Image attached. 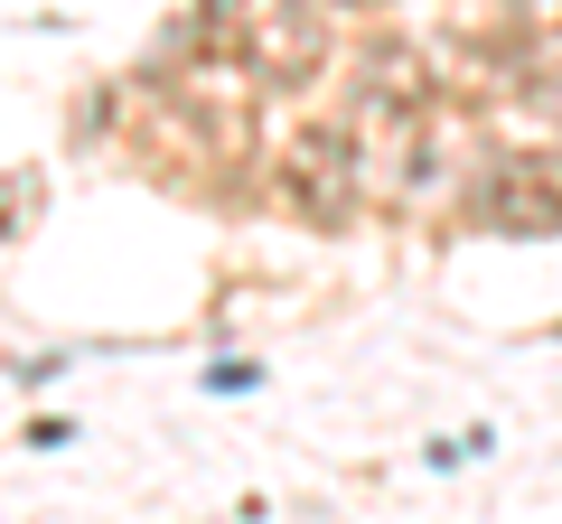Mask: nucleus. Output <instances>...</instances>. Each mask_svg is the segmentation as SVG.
<instances>
[{
	"label": "nucleus",
	"instance_id": "obj_1",
	"mask_svg": "<svg viewBox=\"0 0 562 524\" xmlns=\"http://www.w3.org/2000/svg\"><path fill=\"white\" fill-rule=\"evenodd\" d=\"M469 216H479L487 235H562V197L535 179V169L479 179V187H469Z\"/></svg>",
	"mask_w": 562,
	"mask_h": 524
}]
</instances>
